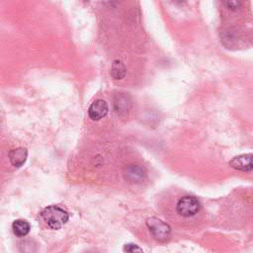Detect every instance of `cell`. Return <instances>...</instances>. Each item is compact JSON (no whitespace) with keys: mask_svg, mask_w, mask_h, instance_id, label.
Listing matches in <instances>:
<instances>
[{"mask_svg":"<svg viewBox=\"0 0 253 253\" xmlns=\"http://www.w3.org/2000/svg\"><path fill=\"white\" fill-rule=\"evenodd\" d=\"M12 229L15 235L19 237H23L27 235L31 229V225L27 220L24 219H16L12 223Z\"/></svg>","mask_w":253,"mask_h":253,"instance_id":"8","label":"cell"},{"mask_svg":"<svg viewBox=\"0 0 253 253\" xmlns=\"http://www.w3.org/2000/svg\"><path fill=\"white\" fill-rule=\"evenodd\" d=\"M126 74V68L122 61L116 60L112 66V75L116 79H122Z\"/></svg>","mask_w":253,"mask_h":253,"instance_id":"9","label":"cell"},{"mask_svg":"<svg viewBox=\"0 0 253 253\" xmlns=\"http://www.w3.org/2000/svg\"><path fill=\"white\" fill-rule=\"evenodd\" d=\"M146 226L149 229L152 236L158 241H166L171 233V227L169 224L157 217H149L146 219Z\"/></svg>","mask_w":253,"mask_h":253,"instance_id":"2","label":"cell"},{"mask_svg":"<svg viewBox=\"0 0 253 253\" xmlns=\"http://www.w3.org/2000/svg\"><path fill=\"white\" fill-rule=\"evenodd\" d=\"M108 111H109V108H108L107 102L105 100L99 99L94 101L90 105L88 109V115L91 120L99 121L108 114Z\"/></svg>","mask_w":253,"mask_h":253,"instance_id":"4","label":"cell"},{"mask_svg":"<svg viewBox=\"0 0 253 253\" xmlns=\"http://www.w3.org/2000/svg\"><path fill=\"white\" fill-rule=\"evenodd\" d=\"M27 155V149L24 147H17L9 152L10 161L15 167H21L26 162Z\"/></svg>","mask_w":253,"mask_h":253,"instance_id":"6","label":"cell"},{"mask_svg":"<svg viewBox=\"0 0 253 253\" xmlns=\"http://www.w3.org/2000/svg\"><path fill=\"white\" fill-rule=\"evenodd\" d=\"M144 175H145V172L143 168H141L138 165H131L126 168V179L129 180L130 182H139L143 179Z\"/></svg>","mask_w":253,"mask_h":253,"instance_id":"7","label":"cell"},{"mask_svg":"<svg viewBox=\"0 0 253 253\" xmlns=\"http://www.w3.org/2000/svg\"><path fill=\"white\" fill-rule=\"evenodd\" d=\"M252 157L253 156L251 153L238 155L229 162V166L242 172H250L253 168Z\"/></svg>","mask_w":253,"mask_h":253,"instance_id":"5","label":"cell"},{"mask_svg":"<svg viewBox=\"0 0 253 253\" xmlns=\"http://www.w3.org/2000/svg\"><path fill=\"white\" fill-rule=\"evenodd\" d=\"M124 251L126 253H143V250L134 243H127L124 246Z\"/></svg>","mask_w":253,"mask_h":253,"instance_id":"10","label":"cell"},{"mask_svg":"<svg viewBox=\"0 0 253 253\" xmlns=\"http://www.w3.org/2000/svg\"><path fill=\"white\" fill-rule=\"evenodd\" d=\"M200 210V202L197 198L193 196H184L182 197L177 205H176V211L177 212L185 217H190L198 213Z\"/></svg>","mask_w":253,"mask_h":253,"instance_id":"3","label":"cell"},{"mask_svg":"<svg viewBox=\"0 0 253 253\" xmlns=\"http://www.w3.org/2000/svg\"><path fill=\"white\" fill-rule=\"evenodd\" d=\"M225 5H226L228 8L235 10V9H237L238 6L240 5V2H237V1H227V2H225Z\"/></svg>","mask_w":253,"mask_h":253,"instance_id":"11","label":"cell"},{"mask_svg":"<svg viewBox=\"0 0 253 253\" xmlns=\"http://www.w3.org/2000/svg\"><path fill=\"white\" fill-rule=\"evenodd\" d=\"M44 222L52 229H59L69 218L68 212L57 206H49L41 213Z\"/></svg>","mask_w":253,"mask_h":253,"instance_id":"1","label":"cell"}]
</instances>
